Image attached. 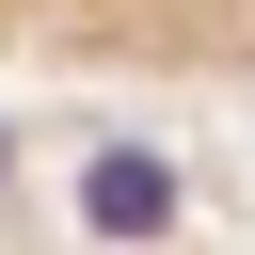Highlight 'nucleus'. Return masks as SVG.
<instances>
[{
	"instance_id": "f257e3e1",
	"label": "nucleus",
	"mask_w": 255,
	"mask_h": 255,
	"mask_svg": "<svg viewBox=\"0 0 255 255\" xmlns=\"http://www.w3.org/2000/svg\"><path fill=\"white\" fill-rule=\"evenodd\" d=\"M16 64H255V0H0Z\"/></svg>"
},
{
	"instance_id": "f03ea898",
	"label": "nucleus",
	"mask_w": 255,
	"mask_h": 255,
	"mask_svg": "<svg viewBox=\"0 0 255 255\" xmlns=\"http://www.w3.org/2000/svg\"><path fill=\"white\" fill-rule=\"evenodd\" d=\"M80 223H96V239H159V223H175V159L96 143V159H80Z\"/></svg>"
}]
</instances>
